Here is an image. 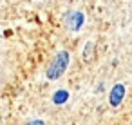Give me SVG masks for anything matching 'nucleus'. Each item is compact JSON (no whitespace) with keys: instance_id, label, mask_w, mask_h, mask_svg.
<instances>
[{"instance_id":"423d86ee","label":"nucleus","mask_w":132,"mask_h":125,"mask_svg":"<svg viewBox=\"0 0 132 125\" xmlns=\"http://www.w3.org/2000/svg\"><path fill=\"white\" fill-rule=\"evenodd\" d=\"M27 125H44V121H42V120H35V121H31V123H27Z\"/></svg>"},{"instance_id":"f03ea898","label":"nucleus","mask_w":132,"mask_h":125,"mask_svg":"<svg viewBox=\"0 0 132 125\" xmlns=\"http://www.w3.org/2000/svg\"><path fill=\"white\" fill-rule=\"evenodd\" d=\"M83 20H85L83 13L81 11H74V13L65 17V26L69 29H72V31H80V27L83 26Z\"/></svg>"},{"instance_id":"20e7f679","label":"nucleus","mask_w":132,"mask_h":125,"mask_svg":"<svg viewBox=\"0 0 132 125\" xmlns=\"http://www.w3.org/2000/svg\"><path fill=\"white\" fill-rule=\"evenodd\" d=\"M83 62H90V60H94V42H89L87 45H85V49H83Z\"/></svg>"},{"instance_id":"f257e3e1","label":"nucleus","mask_w":132,"mask_h":125,"mask_svg":"<svg viewBox=\"0 0 132 125\" xmlns=\"http://www.w3.org/2000/svg\"><path fill=\"white\" fill-rule=\"evenodd\" d=\"M67 65H69V53H67V51L58 53V54L54 56V60L51 62L49 69H47V78H49V80H58V78L65 73Z\"/></svg>"},{"instance_id":"39448f33","label":"nucleus","mask_w":132,"mask_h":125,"mask_svg":"<svg viewBox=\"0 0 132 125\" xmlns=\"http://www.w3.org/2000/svg\"><path fill=\"white\" fill-rule=\"evenodd\" d=\"M67 98H69V92H67L65 89H62V91H56V92H54L53 101H54V103H65Z\"/></svg>"},{"instance_id":"7ed1b4c3","label":"nucleus","mask_w":132,"mask_h":125,"mask_svg":"<svg viewBox=\"0 0 132 125\" xmlns=\"http://www.w3.org/2000/svg\"><path fill=\"white\" fill-rule=\"evenodd\" d=\"M123 98H125V85L123 83H116L112 87V91H110V98H109L110 105L112 107H118L123 101Z\"/></svg>"}]
</instances>
